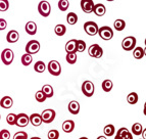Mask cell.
Segmentation results:
<instances>
[{
    "label": "cell",
    "instance_id": "1",
    "mask_svg": "<svg viewBox=\"0 0 146 139\" xmlns=\"http://www.w3.org/2000/svg\"><path fill=\"white\" fill-rule=\"evenodd\" d=\"M97 34L99 35V37L101 38V39L110 40V39H112V37H113V31H112L110 27L104 26V27L98 28Z\"/></svg>",
    "mask_w": 146,
    "mask_h": 139
},
{
    "label": "cell",
    "instance_id": "2",
    "mask_svg": "<svg viewBox=\"0 0 146 139\" xmlns=\"http://www.w3.org/2000/svg\"><path fill=\"white\" fill-rule=\"evenodd\" d=\"M13 59H15V53L9 48H5L1 53V61L5 66H9L13 61Z\"/></svg>",
    "mask_w": 146,
    "mask_h": 139
},
{
    "label": "cell",
    "instance_id": "3",
    "mask_svg": "<svg viewBox=\"0 0 146 139\" xmlns=\"http://www.w3.org/2000/svg\"><path fill=\"white\" fill-rule=\"evenodd\" d=\"M136 38L133 36H129V37H126L122 42V47L124 50L126 51H131L133 49L135 48L136 46Z\"/></svg>",
    "mask_w": 146,
    "mask_h": 139
},
{
    "label": "cell",
    "instance_id": "4",
    "mask_svg": "<svg viewBox=\"0 0 146 139\" xmlns=\"http://www.w3.org/2000/svg\"><path fill=\"white\" fill-rule=\"evenodd\" d=\"M38 11L39 13L44 17H47L49 15H50V12H51V6H50V3L48 1H41V2L38 4Z\"/></svg>",
    "mask_w": 146,
    "mask_h": 139
},
{
    "label": "cell",
    "instance_id": "5",
    "mask_svg": "<svg viewBox=\"0 0 146 139\" xmlns=\"http://www.w3.org/2000/svg\"><path fill=\"white\" fill-rule=\"evenodd\" d=\"M88 53L91 57L94 59H100L103 55V49L100 47V45L98 44H92L89 49H88Z\"/></svg>",
    "mask_w": 146,
    "mask_h": 139
},
{
    "label": "cell",
    "instance_id": "6",
    "mask_svg": "<svg viewBox=\"0 0 146 139\" xmlns=\"http://www.w3.org/2000/svg\"><path fill=\"white\" fill-rule=\"evenodd\" d=\"M95 91L94 84L91 82V81H85L83 84H82V92L85 96L87 97H91L93 96Z\"/></svg>",
    "mask_w": 146,
    "mask_h": 139
},
{
    "label": "cell",
    "instance_id": "7",
    "mask_svg": "<svg viewBox=\"0 0 146 139\" xmlns=\"http://www.w3.org/2000/svg\"><path fill=\"white\" fill-rule=\"evenodd\" d=\"M47 69H48V72L51 74L52 76H59L61 73L60 64H59L57 61H49L48 66H47Z\"/></svg>",
    "mask_w": 146,
    "mask_h": 139
},
{
    "label": "cell",
    "instance_id": "8",
    "mask_svg": "<svg viewBox=\"0 0 146 139\" xmlns=\"http://www.w3.org/2000/svg\"><path fill=\"white\" fill-rule=\"evenodd\" d=\"M40 50V43L37 40H31L26 45V51L29 54H36Z\"/></svg>",
    "mask_w": 146,
    "mask_h": 139
},
{
    "label": "cell",
    "instance_id": "9",
    "mask_svg": "<svg viewBox=\"0 0 146 139\" xmlns=\"http://www.w3.org/2000/svg\"><path fill=\"white\" fill-rule=\"evenodd\" d=\"M41 119H42V122L46 123V124L53 122V120L55 119V110H50V108L43 110L41 114Z\"/></svg>",
    "mask_w": 146,
    "mask_h": 139
},
{
    "label": "cell",
    "instance_id": "10",
    "mask_svg": "<svg viewBox=\"0 0 146 139\" xmlns=\"http://www.w3.org/2000/svg\"><path fill=\"white\" fill-rule=\"evenodd\" d=\"M84 31L89 36H95L98 32V26L94 22H87L84 24Z\"/></svg>",
    "mask_w": 146,
    "mask_h": 139
},
{
    "label": "cell",
    "instance_id": "11",
    "mask_svg": "<svg viewBox=\"0 0 146 139\" xmlns=\"http://www.w3.org/2000/svg\"><path fill=\"white\" fill-rule=\"evenodd\" d=\"M30 123V120L28 115L22 112V114H19L17 115V120H15V125L17 127H26L28 126V124Z\"/></svg>",
    "mask_w": 146,
    "mask_h": 139
},
{
    "label": "cell",
    "instance_id": "12",
    "mask_svg": "<svg viewBox=\"0 0 146 139\" xmlns=\"http://www.w3.org/2000/svg\"><path fill=\"white\" fill-rule=\"evenodd\" d=\"M115 139H133V135L126 127H122L117 130Z\"/></svg>",
    "mask_w": 146,
    "mask_h": 139
},
{
    "label": "cell",
    "instance_id": "13",
    "mask_svg": "<svg viewBox=\"0 0 146 139\" xmlns=\"http://www.w3.org/2000/svg\"><path fill=\"white\" fill-rule=\"evenodd\" d=\"M93 0H81V8L85 13H91L93 11Z\"/></svg>",
    "mask_w": 146,
    "mask_h": 139
},
{
    "label": "cell",
    "instance_id": "14",
    "mask_svg": "<svg viewBox=\"0 0 146 139\" xmlns=\"http://www.w3.org/2000/svg\"><path fill=\"white\" fill-rule=\"evenodd\" d=\"M19 39H20V34L15 30H11L6 35V40H7L8 43H15V42L19 41Z\"/></svg>",
    "mask_w": 146,
    "mask_h": 139
},
{
    "label": "cell",
    "instance_id": "15",
    "mask_svg": "<svg viewBox=\"0 0 146 139\" xmlns=\"http://www.w3.org/2000/svg\"><path fill=\"white\" fill-rule=\"evenodd\" d=\"M92 12H94L97 17H102V15H105V12H106V8H105V6L103 4L98 3V4H94Z\"/></svg>",
    "mask_w": 146,
    "mask_h": 139
},
{
    "label": "cell",
    "instance_id": "16",
    "mask_svg": "<svg viewBox=\"0 0 146 139\" xmlns=\"http://www.w3.org/2000/svg\"><path fill=\"white\" fill-rule=\"evenodd\" d=\"M68 112H71L72 115H78L79 112H80V104H79L78 101L76 100H73L71 102L68 103Z\"/></svg>",
    "mask_w": 146,
    "mask_h": 139
},
{
    "label": "cell",
    "instance_id": "17",
    "mask_svg": "<svg viewBox=\"0 0 146 139\" xmlns=\"http://www.w3.org/2000/svg\"><path fill=\"white\" fill-rule=\"evenodd\" d=\"M75 129V122L72 121V120H68V121H64L62 123V130L63 132L66 133H71Z\"/></svg>",
    "mask_w": 146,
    "mask_h": 139
},
{
    "label": "cell",
    "instance_id": "18",
    "mask_svg": "<svg viewBox=\"0 0 146 139\" xmlns=\"http://www.w3.org/2000/svg\"><path fill=\"white\" fill-rule=\"evenodd\" d=\"M30 123H31L34 127H38L42 124V119H41V115L39 114H33L29 117Z\"/></svg>",
    "mask_w": 146,
    "mask_h": 139
},
{
    "label": "cell",
    "instance_id": "19",
    "mask_svg": "<svg viewBox=\"0 0 146 139\" xmlns=\"http://www.w3.org/2000/svg\"><path fill=\"white\" fill-rule=\"evenodd\" d=\"M25 30L26 32L29 35H35L37 33V25L35 22H28L26 24V27H25Z\"/></svg>",
    "mask_w": 146,
    "mask_h": 139
},
{
    "label": "cell",
    "instance_id": "20",
    "mask_svg": "<svg viewBox=\"0 0 146 139\" xmlns=\"http://www.w3.org/2000/svg\"><path fill=\"white\" fill-rule=\"evenodd\" d=\"M13 105V100L10 96H4L0 100V106L3 108H10Z\"/></svg>",
    "mask_w": 146,
    "mask_h": 139
},
{
    "label": "cell",
    "instance_id": "21",
    "mask_svg": "<svg viewBox=\"0 0 146 139\" xmlns=\"http://www.w3.org/2000/svg\"><path fill=\"white\" fill-rule=\"evenodd\" d=\"M76 43H77V40L76 39H71L66 42V53H70V52H77L76 51Z\"/></svg>",
    "mask_w": 146,
    "mask_h": 139
},
{
    "label": "cell",
    "instance_id": "22",
    "mask_svg": "<svg viewBox=\"0 0 146 139\" xmlns=\"http://www.w3.org/2000/svg\"><path fill=\"white\" fill-rule=\"evenodd\" d=\"M41 91L44 93V95L46 96V98L52 97V96H53V94H54L53 88H52V86L48 85V84H47V85H44L43 87H42Z\"/></svg>",
    "mask_w": 146,
    "mask_h": 139
},
{
    "label": "cell",
    "instance_id": "23",
    "mask_svg": "<svg viewBox=\"0 0 146 139\" xmlns=\"http://www.w3.org/2000/svg\"><path fill=\"white\" fill-rule=\"evenodd\" d=\"M145 55V51L142 47H135L134 51H133V56H134L136 59H141Z\"/></svg>",
    "mask_w": 146,
    "mask_h": 139
},
{
    "label": "cell",
    "instance_id": "24",
    "mask_svg": "<svg viewBox=\"0 0 146 139\" xmlns=\"http://www.w3.org/2000/svg\"><path fill=\"white\" fill-rule=\"evenodd\" d=\"M115 126L111 124L106 125L104 127V129H103V133H104V135L107 137L112 136V135L115 134Z\"/></svg>",
    "mask_w": 146,
    "mask_h": 139
},
{
    "label": "cell",
    "instance_id": "25",
    "mask_svg": "<svg viewBox=\"0 0 146 139\" xmlns=\"http://www.w3.org/2000/svg\"><path fill=\"white\" fill-rule=\"evenodd\" d=\"M54 32H55V34L57 35V36H59V37L63 36L66 32V26H64V25H61V24L56 25L55 28H54Z\"/></svg>",
    "mask_w": 146,
    "mask_h": 139
},
{
    "label": "cell",
    "instance_id": "26",
    "mask_svg": "<svg viewBox=\"0 0 146 139\" xmlns=\"http://www.w3.org/2000/svg\"><path fill=\"white\" fill-rule=\"evenodd\" d=\"M113 28L117 31H123L126 28V23L124 20H115L113 23Z\"/></svg>",
    "mask_w": 146,
    "mask_h": 139
},
{
    "label": "cell",
    "instance_id": "27",
    "mask_svg": "<svg viewBox=\"0 0 146 139\" xmlns=\"http://www.w3.org/2000/svg\"><path fill=\"white\" fill-rule=\"evenodd\" d=\"M66 22L70 25H75L78 22V15H76L75 12H70L68 15H66Z\"/></svg>",
    "mask_w": 146,
    "mask_h": 139
},
{
    "label": "cell",
    "instance_id": "28",
    "mask_svg": "<svg viewBox=\"0 0 146 139\" xmlns=\"http://www.w3.org/2000/svg\"><path fill=\"white\" fill-rule=\"evenodd\" d=\"M33 61V57H32V54L26 53L22 56V64L24 65L25 67H28L32 64Z\"/></svg>",
    "mask_w": 146,
    "mask_h": 139
},
{
    "label": "cell",
    "instance_id": "29",
    "mask_svg": "<svg viewBox=\"0 0 146 139\" xmlns=\"http://www.w3.org/2000/svg\"><path fill=\"white\" fill-rule=\"evenodd\" d=\"M127 101L130 104H136L138 101V94L136 92H131L129 95L127 96Z\"/></svg>",
    "mask_w": 146,
    "mask_h": 139
},
{
    "label": "cell",
    "instance_id": "30",
    "mask_svg": "<svg viewBox=\"0 0 146 139\" xmlns=\"http://www.w3.org/2000/svg\"><path fill=\"white\" fill-rule=\"evenodd\" d=\"M143 127H142L141 124H139V123H135L133 126H132V133L134 135H140L143 131Z\"/></svg>",
    "mask_w": 146,
    "mask_h": 139
},
{
    "label": "cell",
    "instance_id": "31",
    "mask_svg": "<svg viewBox=\"0 0 146 139\" xmlns=\"http://www.w3.org/2000/svg\"><path fill=\"white\" fill-rule=\"evenodd\" d=\"M34 70L37 72V73H43V72L46 70V66H45V64H44L43 61H37L36 64H35Z\"/></svg>",
    "mask_w": 146,
    "mask_h": 139
},
{
    "label": "cell",
    "instance_id": "32",
    "mask_svg": "<svg viewBox=\"0 0 146 139\" xmlns=\"http://www.w3.org/2000/svg\"><path fill=\"white\" fill-rule=\"evenodd\" d=\"M86 49V42L84 40H77L76 43V51L83 52Z\"/></svg>",
    "mask_w": 146,
    "mask_h": 139
},
{
    "label": "cell",
    "instance_id": "33",
    "mask_svg": "<svg viewBox=\"0 0 146 139\" xmlns=\"http://www.w3.org/2000/svg\"><path fill=\"white\" fill-rule=\"evenodd\" d=\"M101 86H102V89L104 92H110V91H111L113 84H112V82L110 80H104Z\"/></svg>",
    "mask_w": 146,
    "mask_h": 139
},
{
    "label": "cell",
    "instance_id": "34",
    "mask_svg": "<svg viewBox=\"0 0 146 139\" xmlns=\"http://www.w3.org/2000/svg\"><path fill=\"white\" fill-rule=\"evenodd\" d=\"M66 59L70 65H74L77 61V53L76 52H70V53L66 54Z\"/></svg>",
    "mask_w": 146,
    "mask_h": 139
},
{
    "label": "cell",
    "instance_id": "35",
    "mask_svg": "<svg viewBox=\"0 0 146 139\" xmlns=\"http://www.w3.org/2000/svg\"><path fill=\"white\" fill-rule=\"evenodd\" d=\"M70 6V2L68 0H59L58 2V8L61 10V11H66V9Z\"/></svg>",
    "mask_w": 146,
    "mask_h": 139
},
{
    "label": "cell",
    "instance_id": "36",
    "mask_svg": "<svg viewBox=\"0 0 146 139\" xmlns=\"http://www.w3.org/2000/svg\"><path fill=\"white\" fill-rule=\"evenodd\" d=\"M35 98H36V100L38 102H44L46 100V96L44 95V93L41 90L37 91L36 94H35Z\"/></svg>",
    "mask_w": 146,
    "mask_h": 139
},
{
    "label": "cell",
    "instance_id": "37",
    "mask_svg": "<svg viewBox=\"0 0 146 139\" xmlns=\"http://www.w3.org/2000/svg\"><path fill=\"white\" fill-rule=\"evenodd\" d=\"M15 120H17V115H15V114H9V115H7V117H6V122H7V124L10 125V126L15 125Z\"/></svg>",
    "mask_w": 146,
    "mask_h": 139
},
{
    "label": "cell",
    "instance_id": "38",
    "mask_svg": "<svg viewBox=\"0 0 146 139\" xmlns=\"http://www.w3.org/2000/svg\"><path fill=\"white\" fill-rule=\"evenodd\" d=\"M9 7L8 0H0V11H6Z\"/></svg>",
    "mask_w": 146,
    "mask_h": 139
},
{
    "label": "cell",
    "instance_id": "39",
    "mask_svg": "<svg viewBox=\"0 0 146 139\" xmlns=\"http://www.w3.org/2000/svg\"><path fill=\"white\" fill-rule=\"evenodd\" d=\"M48 139H58L59 138V132L57 130H50L48 132Z\"/></svg>",
    "mask_w": 146,
    "mask_h": 139
},
{
    "label": "cell",
    "instance_id": "40",
    "mask_svg": "<svg viewBox=\"0 0 146 139\" xmlns=\"http://www.w3.org/2000/svg\"><path fill=\"white\" fill-rule=\"evenodd\" d=\"M13 139H28V134L24 131L17 132L13 136Z\"/></svg>",
    "mask_w": 146,
    "mask_h": 139
},
{
    "label": "cell",
    "instance_id": "41",
    "mask_svg": "<svg viewBox=\"0 0 146 139\" xmlns=\"http://www.w3.org/2000/svg\"><path fill=\"white\" fill-rule=\"evenodd\" d=\"M10 138V133L8 130H1L0 131V139H9Z\"/></svg>",
    "mask_w": 146,
    "mask_h": 139
},
{
    "label": "cell",
    "instance_id": "42",
    "mask_svg": "<svg viewBox=\"0 0 146 139\" xmlns=\"http://www.w3.org/2000/svg\"><path fill=\"white\" fill-rule=\"evenodd\" d=\"M7 27V23L4 19H0V31H3V30L6 29Z\"/></svg>",
    "mask_w": 146,
    "mask_h": 139
},
{
    "label": "cell",
    "instance_id": "43",
    "mask_svg": "<svg viewBox=\"0 0 146 139\" xmlns=\"http://www.w3.org/2000/svg\"><path fill=\"white\" fill-rule=\"evenodd\" d=\"M97 139H107V138H106V136H99V137H97Z\"/></svg>",
    "mask_w": 146,
    "mask_h": 139
},
{
    "label": "cell",
    "instance_id": "44",
    "mask_svg": "<svg viewBox=\"0 0 146 139\" xmlns=\"http://www.w3.org/2000/svg\"><path fill=\"white\" fill-rule=\"evenodd\" d=\"M31 139H41V138H40V137H32Z\"/></svg>",
    "mask_w": 146,
    "mask_h": 139
},
{
    "label": "cell",
    "instance_id": "45",
    "mask_svg": "<svg viewBox=\"0 0 146 139\" xmlns=\"http://www.w3.org/2000/svg\"><path fill=\"white\" fill-rule=\"evenodd\" d=\"M79 139H88L87 137H81V138H79Z\"/></svg>",
    "mask_w": 146,
    "mask_h": 139
},
{
    "label": "cell",
    "instance_id": "46",
    "mask_svg": "<svg viewBox=\"0 0 146 139\" xmlns=\"http://www.w3.org/2000/svg\"><path fill=\"white\" fill-rule=\"evenodd\" d=\"M106 1H115V0H106Z\"/></svg>",
    "mask_w": 146,
    "mask_h": 139
},
{
    "label": "cell",
    "instance_id": "47",
    "mask_svg": "<svg viewBox=\"0 0 146 139\" xmlns=\"http://www.w3.org/2000/svg\"><path fill=\"white\" fill-rule=\"evenodd\" d=\"M0 119H1V116H0Z\"/></svg>",
    "mask_w": 146,
    "mask_h": 139
}]
</instances>
